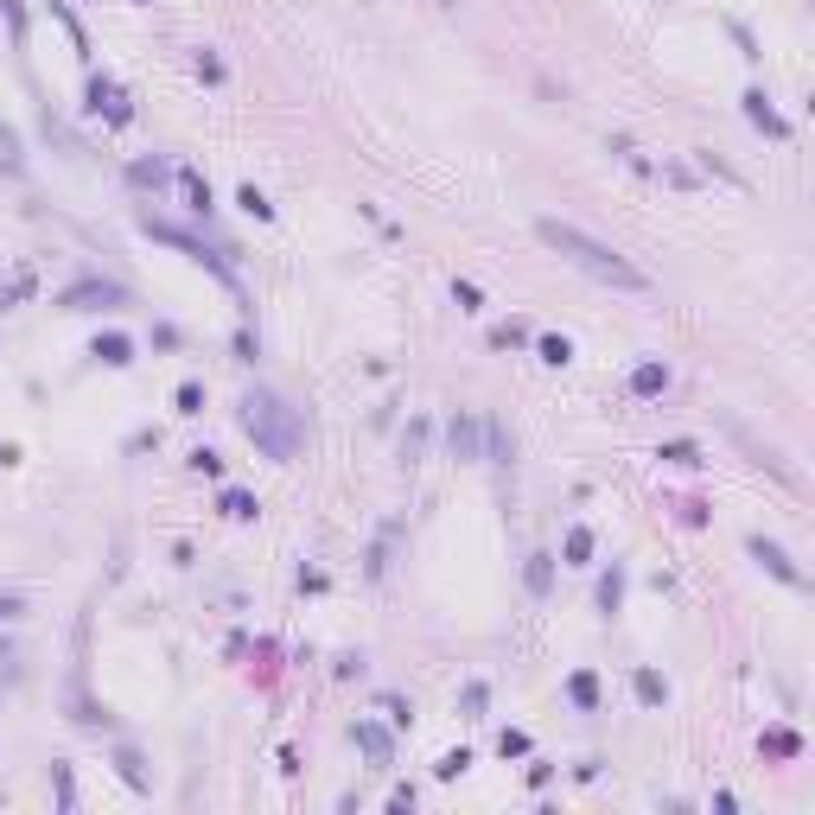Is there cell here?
Returning a JSON list of instances; mask_svg holds the SVG:
<instances>
[{
	"label": "cell",
	"mask_w": 815,
	"mask_h": 815,
	"mask_svg": "<svg viewBox=\"0 0 815 815\" xmlns=\"http://www.w3.org/2000/svg\"><path fill=\"white\" fill-rule=\"evenodd\" d=\"M535 236H542L554 255H567L574 268H586L593 281H605V287H624V293H644L650 287V274L637 268V262H624L618 249H605L599 236H586V230H574V223H561V217H542V223H535Z\"/></svg>",
	"instance_id": "obj_1"
},
{
	"label": "cell",
	"mask_w": 815,
	"mask_h": 815,
	"mask_svg": "<svg viewBox=\"0 0 815 815\" xmlns=\"http://www.w3.org/2000/svg\"><path fill=\"white\" fill-rule=\"evenodd\" d=\"M242 433H249L268 459H281V465L300 453V440H306L300 414H293L281 395H268V389H249V395H242Z\"/></svg>",
	"instance_id": "obj_2"
},
{
	"label": "cell",
	"mask_w": 815,
	"mask_h": 815,
	"mask_svg": "<svg viewBox=\"0 0 815 815\" xmlns=\"http://www.w3.org/2000/svg\"><path fill=\"white\" fill-rule=\"evenodd\" d=\"M752 554H758V561H765V567H771V574L784 580V586H803V574L790 567V554L777 548V542H765V535H752Z\"/></svg>",
	"instance_id": "obj_3"
},
{
	"label": "cell",
	"mask_w": 815,
	"mask_h": 815,
	"mask_svg": "<svg viewBox=\"0 0 815 815\" xmlns=\"http://www.w3.org/2000/svg\"><path fill=\"white\" fill-rule=\"evenodd\" d=\"M745 115H752V121H758V128H765V134H777V141H784V134H790V121H784V115H777L771 102H765V90H752V96H745Z\"/></svg>",
	"instance_id": "obj_4"
},
{
	"label": "cell",
	"mask_w": 815,
	"mask_h": 815,
	"mask_svg": "<svg viewBox=\"0 0 815 815\" xmlns=\"http://www.w3.org/2000/svg\"><path fill=\"white\" fill-rule=\"evenodd\" d=\"M90 96H96V109H109L115 121H128V102H121L115 83H102V77H96V83H90Z\"/></svg>",
	"instance_id": "obj_5"
},
{
	"label": "cell",
	"mask_w": 815,
	"mask_h": 815,
	"mask_svg": "<svg viewBox=\"0 0 815 815\" xmlns=\"http://www.w3.org/2000/svg\"><path fill=\"white\" fill-rule=\"evenodd\" d=\"M357 745H363V752L376 758V765H383V758H389V733H383V726H370V720L357 726Z\"/></svg>",
	"instance_id": "obj_6"
},
{
	"label": "cell",
	"mask_w": 815,
	"mask_h": 815,
	"mask_svg": "<svg viewBox=\"0 0 815 815\" xmlns=\"http://www.w3.org/2000/svg\"><path fill=\"white\" fill-rule=\"evenodd\" d=\"M26 166V153H20V134L13 128H0V172H20Z\"/></svg>",
	"instance_id": "obj_7"
},
{
	"label": "cell",
	"mask_w": 815,
	"mask_h": 815,
	"mask_svg": "<svg viewBox=\"0 0 815 815\" xmlns=\"http://www.w3.org/2000/svg\"><path fill=\"white\" fill-rule=\"evenodd\" d=\"M663 383H669V376H663V363H644V370L631 376V389H637V395H663Z\"/></svg>",
	"instance_id": "obj_8"
},
{
	"label": "cell",
	"mask_w": 815,
	"mask_h": 815,
	"mask_svg": "<svg viewBox=\"0 0 815 815\" xmlns=\"http://www.w3.org/2000/svg\"><path fill=\"white\" fill-rule=\"evenodd\" d=\"M453 453H459V459L478 453V427H472V421H453Z\"/></svg>",
	"instance_id": "obj_9"
},
{
	"label": "cell",
	"mask_w": 815,
	"mask_h": 815,
	"mask_svg": "<svg viewBox=\"0 0 815 815\" xmlns=\"http://www.w3.org/2000/svg\"><path fill=\"white\" fill-rule=\"evenodd\" d=\"M128 351H134L128 338H102V344H96V357H102V363H128Z\"/></svg>",
	"instance_id": "obj_10"
},
{
	"label": "cell",
	"mask_w": 815,
	"mask_h": 815,
	"mask_svg": "<svg viewBox=\"0 0 815 815\" xmlns=\"http://www.w3.org/2000/svg\"><path fill=\"white\" fill-rule=\"evenodd\" d=\"M637 695H644V701H663V695H669V688H663V675H650V669H637Z\"/></svg>",
	"instance_id": "obj_11"
},
{
	"label": "cell",
	"mask_w": 815,
	"mask_h": 815,
	"mask_svg": "<svg viewBox=\"0 0 815 815\" xmlns=\"http://www.w3.org/2000/svg\"><path fill=\"white\" fill-rule=\"evenodd\" d=\"M242 211H249V217H274V204L255 192V185H242Z\"/></svg>",
	"instance_id": "obj_12"
},
{
	"label": "cell",
	"mask_w": 815,
	"mask_h": 815,
	"mask_svg": "<svg viewBox=\"0 0 815 815\" xmlns=\"http://www.w3.org/2000/svg\"><path fill=\"white\" fill-rule=\"evenodd\" d=\"M586 554H593V529H574L567 535V561H586Z\"/></svg>",
	"instance_id": "obj_13"
},
{
	"label": "cell",
	"mask_w": 815,
	"mask_h": 815,
	"mask_svg": "<svg viewBox=\"0 0 815 815\" xmlns=\"http://www.w3.org/2000/svg\"><path fill=\"white\" fill-rule=\"evenodd\" d=\"M663 459H669V465H701V453H695V446H688V440H675V446H663Z\"/></svg>",
	"instance_id": "obj_14"
},
{
	"label": "cell",
	"mask_w": 815,
	"mask_h": 815,
	"mask_svg": "<svg viewBox=\"0 0 815 815\" xmlns=\"http://www.w3.org/2000/svg\"><path fill=\"white\" fill-rule=\"evenodd\" d=\"M223 510L230 516H255V497L249 491H223Z\"/></svg>",
	"instance_id": "obj_15"
},
{
	"label": "cell",
	"mask_w": 815,
	"mask_h": 815,
	"mask_svg": "<svg viewBox=\"0 0 815 815\" xmlns=\"http://www.w3.org/2000/svg\"><path fill=\"white\" fill-rule=\"evenodd\" d=\"M618 593H624V580L605 574V580H599V605H605V612H618Z\"/></svg>",
	"instance_id": "obj_16"
},
{
	"label": "cell",
	"mask_w": 815,
	"mask_h": 815,
	"mask_svg": "<svg viewBox=\"0 0 815 815\" xmlns=\"http://www.w3.org/2000/svg\"><path fill=\"white\" fill-rule=\"evenodd\" d=\"M574 701H580V707L599 701V682H593V675H574Z\"/></svg>",
	"instance_id": "obj_17"
},
{
	"label": "cell",
	"mask_w": 815,
	"mask_h": 815,
	"mask_svg": "<svg viewBox=\"0 0 815 815\" xmlns=\"http://www.w3.org/2000/svg\"><path fill=\"white\" fill-rule=\"evenodd\" d=\"M542 357L548 363H567V357H574V344H567V338H542Z\"/></svg>",
	"instance_id": "obj_18"
},
{
	"label": "cell",
	"mask_w": 815,
	"mask_h": 815,
	"mask_svg": "<svg viewBox=\"0 0 815 815\" xmlns=\"http://www.w3.org/2000/svg\"><path fill=\"white\" fill-rule=\"evenodd\" d=\"M465 765H472V752H446V758H440V777H459Z\"/></svg>",
	"instance_id": "obj_19"
},
{
	"label": "cell",
	"mask_w": 815,
	"mask_h": 815,
	"mask_svg": "<svg viewBox=\"0 0 815 815\" xmlns=\"http://www.w3.org/2000/svg\"><path fill=\"white\" fill-rule=\"evenodd\" d=\"M440 7H453V0H440Z\"/></svg>",
	"instance_id": "obj_20"
}]
</instances>
